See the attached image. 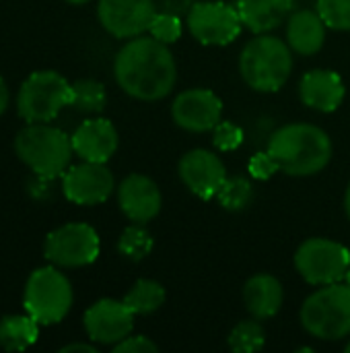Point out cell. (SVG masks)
I'll list each match as a JSON object with an SVG mask.
<instances>
[{
  "label": "cell",
  "instance_id": "obj_1",
  "mask_svg": "<svg viewBox=\"0 0 350 353\" xmlns=\"http://www.w3.org/2000/svg\"><path fill=\"white\" fill-rule=\"evenodd\" d=\"M113 74L124 93L140 101L167 97L177 81L175 58L167 43L153 35L132 37L113 60Z\"/></svg>",
  "mask_w": 350,
  "mask_h": 353
},
{
  "label": "cell",
  "instance_id": "obj_2",
  "mask_svg": "<svg viewBox=\"0 0 350 353\" xmlns=\"http://www.w3.org/2000/svg\"><path fill=\"white\" fill-rule=\"evenodd\" d=\"M332 139L316 124L291 122L276 128L268 141V153L278 168L297 178L320 174L332 159Z\"/></svg>",
  "mask_w": 350,
  "mask_h": 353
},
{
  "label": "cell",
  "instance_id": "obj_3",
  "mask_svg": "<svg viewBox=\"0 0 350 353\" xmlns=\"http://www.w3.org/2000/svg\"><path fill=\"white\" fill-rule=\"evenodd\" d=\"M239 72L254 91L274 93L293 72V50L276 35H256L239 54Z\"/></svg>",
  "mask_w": 350,
  "mask_h": 353
},
{
  "label": "cell",
  "instance_id": "obj_4",
  "mask_svg": "<svg viewBox=\"0 0 350 353\" xmlns=\"http://www.w3.org/2000/svg\"><path fill=\"white\" fill-rule=\"evenodd\" d=\"M14 151L19 159L41 180H54L64 176L72 159V139L45 122H33L23 128L14 139Z\"/></svg>",
  "mask_w": 350,
  "mask_h": 353
},
{
  "label": "cell",
  "instance_id": "obj_5",
  "mask_svg": "<svg viewBox=\"0 0 350 353\" xmlns=\"http://www.w3.org/2000/svg\"><path fill=\"white\" fill-rule=\"evenodd\" d=\"M303 329L322 341H340L350 335V285L330 283L316 290L299 312Z\"/></svg>",
  "mask_w": 350,
  "mask_h": 353
},
{
  "label": "cell",
  "instance_id": "obj_6",
  "mask_svg": "<svg viewBox=\"0 0 350 353\" xmlns=\"http://www.w3.org/2000/svg\"><path fill=\"white\" fill-rule=\"evenodd\" d=\"M72 285L68 277L54 267H43L31 273L25 285L23 306L29 316H33L39 325L50 327L64 321V316L72 308Z\"/></svg>",
  "mask_w": 350,
  "mask_h": 353
},
{
  "label": "cell",
  "instance_id": "obj_7",
  "mask_svg": "<svg viewBox=\"0 0 350 353\" xmlns=\"http://www.w3.org/2000/svg\"><path fill=\"white\" fill-rule=\"evenodd\" d=\"M66 105H72V85L56 70L33 72L17 95V112L27 122H50Z\"/></svg>",
  "mask_w": 350,
  "mask_h": 353
},
{
  "label": "cell",
  "instance_id": "obj_8",
  "mask_svg": "<svg viewBox=\"0 0 350 353\" xmlns=\"http://www.w3.org/2000/svg\"><path fill=\"white\" fill-rule=\"evenodd\" d=\"M349 265V248L330 238H307L295 252L297 273L316 288L342 281Z\"/></svg>",
  "mask_w": 350,
  "mask_h": 353
},
{
  "label": "cell",
  "instance_id": "obj_9",
  "mask_svg": "<svg viewBox=\"0 0 350 353\" xmlns=\"http://www.w3.org/2000/svg\"><path fill=\"white\" fill-rule=\"evenodd\" d=\"M186 23L192 37L202 46H229L243 29L237 6L223 0H204L192 4Z\"/></svg>",
  "mask_w": 350,
  "mask_h": 353
},
{
  "label": "cell",
  "instance_id": "obj_10",
  "mask_svg": "<svg viewBox=\"0 0 350 353\" xmlns=\"http://www.w3.org/2000/svg\"><path fill=\"white\" fill-rule=\"evenodd\" d=\"M99 236L87 223H66L45 238V259L62 269L87 267L99 256Z\"/></svg>",
  "mask_w": 350,
  "mask_h": 353
},
{
  "label": "cell",
  "instance_id": "obj_11",
  "mask_svg": "<svg viewBox=\"0 0 350 353\" xmlns=\"http://www.w3.org/2000/svg\"><path fill=\"white\" fill-rule=\"evenodd\" d=\"M155 14L153 0H99L97 4L101 27L118 39L144 35Z\"/></svg>",
  "mask_w": 350,
  "mask_h": 353
},
{
  "label": "cell",
  "instance_id": "obj_12",
  "mask_svg": "<svg viewBox=\"0 0 350 353\" xmlns=\"http://www.w3.org/2000/svg\"><path fill=\"white\" fill-rule=\"evenodd\" d=\"M113 188L116 180L105 163L83 161L68 168L62 176L64 196L74 205H101L111 196Z\"/></svg>",
  "mask_w": 350,
  "mask_h": 353
},
{
  "label": "cell",
  "instance_id": "obj_13",
  "mask_svg": "<svg viewBox=\"0 0 350 353\" xmlns=\"http://www.w3.org/2000/svg\"><path fill=\"white\" fill-rule=\"evenodd\" d=\"M221 116L223 101L210 89H186L171 103L173 122L188 132H208L221 122Z\"/></svg>",
  "mask_w": 350,
  "mask_h": 353
},
{
  "label": "cell",
  "instance_id": "obj_14",
  "mask_svg": "<svg viewBox=\"0 0 350 353\" xmlns=\"http://www.w3.org/2000/svg\"><path fill=\"white\" fill-rule=\"evenodd\" d=\"M134 312L124 304V300L103 298L95 302L85 312V331L91 341L101 345H116L134 329Z\"/></svg>",
  "mask_w": 350,
  "mask_h": 353
},
{
  "label": "cell",
  "instance_id": "obj_15",
  "mask_svg": "<svg viewBox=\"0 0 350 353\" xmlns=\"http://www.w3.org/2000/svg\"><path fill=\"white\" fill-rule=\"evenodd\" d=\"M179 178L186 184V188L202 199L210 201L217 199L223 182L227 180V168L221 161V157L206 149H192L188 151L177 165Z\"/></svg>",
  "mask_w": 350,
  "mask_h": 353
},
{
  "label": "cell",
  "instance_id": "obj_16",
  "mask_svg": "<svg viewBox=\"0 0 350 353\" xmlns=\"http://www.w3.org/2000/svg\"><path fill=\"white\" fill-rule=\"evenodd\" d=\"M118 205L132 223H149L161 211L159 186L144 174H130L118 186Z\"/></svg>",
  "mask_w": 350,
  "mask_h": 353
},
{
  "label": "cell",
  "instance_id": "obj_17",
  "mask_svg": "<svg viewBox=\"0 0 350 353\" xmlns=\"http://www.w3.org/2000/svg\"><path fill=\"white\" fill-rule=\"evenodd\" d=\"M70 139H72L74 153L83 161H95V163L109 161L120 145L116 126L105 118L85 120Z\"/></svg>",
  "mask_w": 350,
  "mask_h": 353
},
{
  "label": "cell",
  "instance_id": "obj_18",
  "mask_svg": "<svg viewBox=\"0 0 350 353\" xmlns=\"http://www.w3.org/2000/svg\"><path fill=\"white\" fill-rule=\"evenodd\" d=\"M344 95H347L344 83L340 74L334 70H324V68L309 70L303 74L299 83V99L303 101V105L322 114L336 112L342 105Z\"/></svg>",
  "mask_w": 350,
  "mask_h": 353
},
{
  "label": "cell",
  "instance_id": "obj_19",
  "mask_svg": "<svg viewBox=\"0 0 350 353\" xmlns=\"http://www.w3.org/2000/svg\"><path fill=\"white\" fill-rule=\"evenodd\" d=\"M243 302L248 312L258 321H268L276 316L285 302L283 283L268 273L252 275L243 285Z\"/></svg>",
  "mask_w": 350,
  "mask_h": 353
},
{
  "label": "cell",
  "instance_id": "obj_20",
  "mask_svg": "<svg viewBox=\"0 0 350 353\" xmlns=\"http://www.w3.org/2000/svg\"><path fill=\"white\" fill-rule=\"evenodd\" d=\"M326 27L318 10H295L287 19V43L299 56H314L324 48Z\"/></svg>",
  "mask_w": 350,
  "mask_h": 353
},
{
  "label": "cell",
  "instance_id": "obj_21",
  "mask_svg": "<svg viewBox=\"0 0 350 353\" xmlns=\"http://www.w3.org/2000/svg\"><path fill=\"white\" fill-rule=\"evenodd\" d=\"M243 27L254 35L270 33L281 27L295 8V0H237Z\"/></svg>",
  "mask_w": 350,
  "mask_h": 353
},
{
  "label": "cell",
  "instance_id": "obj_22",
  "mask_svg": "<svg viewBox=\"0 0 350 353\" xmlns=\"http://www.w3.org/2000/svg\"><path fill=\"white\" fill-rule=\"evenodd\" d=\"M39 323L29 314L4 316L0 321V347L6 352H23L37 341Z\"/></svg>",
  "mask_w": 350,
  "mask_h": 353
},
{
  "label": "cell",
  "instance_id": "obj_23",
  "mask_svg": "<svg viewBox=\"0 0 350 353\" xmlns=\"http://www.w3.org/2000/svg\"><path fill=\"white\" fill-rule=\"evenodd\" d=\"M165 288L155 281V279H138L128 294L124 296V304L136 314V316H144V314H153L157 312L163 304H165Z\"/></svg>",
  "mask_w": 350,
  "mask_h": 353
},
{
  "label": "cell",
  "instance_id": "obj_24",
  "mask_svg": "<svg viewBox=\"0 0 350 353\" xmlns=\"http://www.w3.org/2000/svg\"><path fill=\"white\" fill-rule=\"evenodd\" d=\"M266 343V331L258 319L252 316V321H241L233 327V331L227 337L229 350L235 353H254L262 350Z\"/></svg>",
  "mask_w": 350,
  "mask_h": 353
},
{
  "label": "cell",
  "instance_id": "obj_25",
  "mask_svg": "<svg viewBox=\"0 0 350 353\" xmlns=\"http://www.w3.org/2000/svg\"><path fill=\"white\" fill-rule=\"evenodd\" d=\"M217 201L225 211L239 213V211L248 209L250 203L254 201V184L243 176L227 178L217 194Z\"/></svg>",
  "mask_w": 350,
  "mask_h": 353
},
{
  "label": "cell",
  "instance_id": "obj_26",
  "mask_svg": "<svg viewBox=\"0 0 350 353\" xmlns=\"http://www.w3.org/2000/svg\"><path fill=\"white\" fill-rule=\"evenodd\" d=\"M153 246H155V240H153V236L144 230L142 223H132V225H128V228L122 232L120 240H118V252H120L124 259L134 261V263L146 259V256L153 252Z\"/></svg>",
  "mask_w": 350,
  "mask_h": 353
},
{
  "label": "cell",
  "instance_id": "obj_27",
  "mask_svg": "<svg viewBox=\"0 0 350 353\" xmlns=\"http://www.w3.org/2000/svg\"><path fill=\"white\" fill-rule=\"evenodd\" d=\"M107 101L105 87L95 79H78L72 83V105L85 114H99L103 112Z\"/></svg>",
  "mask_w": 350,
  "mask_h": 353
},
{
  "label": "cell",
  "instance_id": "obj_28",
  "mask_svg": "<svg viewBox=\"0 0 350 353\" xmlns=\"http://www.w3.org/2000/svg\"><path fill=\"white\" fill-rule=\"evenodd\" d=\"M316 10L334 31H350V0H318Z\"/></svg>",
  "mask_w": 350,
  "mask_h": 353
},
{
  "label": "cell",
  "instance_id": "obj_29",
  "mask_svg": "<svg viewBox=\"0 0 350 353\" xmlns=\"http://www.w3.org/2000/svg\"><path fill=\"white\" fill-rule=\"evenodd\" d=\"M182 31H184L182 19L177 14H171V12H157L151 27H149V33L167 46L175 43L182 37Z\"/></svg>",
  "mask_w": 350,
  "mask_h": 353
},
{
  "label": "cell",
  "instance_id": "obj_30",
  "mask_svg": "<svg viewBox=\"0 0 350 353\" xmlns=\"http://www.w3.org/2000/svg\"><path fill=\"white\" fill-rule=\"evenodd\" d=\"M243 143V130L233 122H219L212 128V145L219 151H235Z\"/></svg>",
  "mask_w": 350,
  "mask_h": 353
},
{
  "label": "cell",
  "instance_id": "obj_31",
  "mask_svg": "<svg viewBox=\"0 0 350 353\" xmlns=\"http://www.w3.org/2000/svg\"><path fill=\"white\" fill-rule=\"evenodd\" d=\"M278 170H281V168H278L276 159L268 153V149L256 153V155L250 159V163H248V172H250V176H252L254 180H270Z\"/></svg>",
  "mask_w": 350,
  "mask_h": 353
},
{
  "label": "cell",
  "instance_id": "obj_32",
  "mask_svg": "<svg viewBox=\"0 0 350 353\" xmlns=\"http://www.w3.org/2000/svg\"><path fill=\"white\" fill-rule=\"evenodd\" d=\"M159 345L144 335H128L113 345V353H157Z\"/></svg>",
  "mask_w": 350,
  "mask_h": 353
},
{
  "label": "cell",
  "instance_id": "obj_33",
  "mask_svg": "<svg viewBox=\"0 0 350 353\" xmlns=\"http://www.w3.org/2000/svg\"><path fill=\"white\" fill-rule=\"evenodd\" d=\"M60 352H62V353H74V352H80V353H97V350H95L93 345H87V343H70V345H66V347H62Z\"/></svg>",
  "mask_w": 350,
  "mask_h": 353
},
{
  "label": "cell",
  "instance_id": "obj_34",
  "mask_svg": "<svg viewBox=\"0 0 350 353\" xmlns=\"http://www.w3.org/2000/svg\"><path fill=\"white\" fill-rule=\"evenodd\" d=\"M6 108H8V87H6V83L0 79V114H4Z\"/></svg>",
  "mask_w": 350,
  "mask_h": 353
},
{
  "label": "cell",
  "instance_id": "obj_35",
  "mask_svg": "<svg viewBox=\"0 0 350 353\" xmlns=\"http://www.w3.org/2000/svg\"><path fill=\"white\" fill-rule=\"evenodd\" d=\"M344 211H347V215H349L350 219V184L349 188H347V192H344Z\"/></svg>",
  "mask_w": 350,
  "mask_h": 353
},
{
  "label": "cell",
  "instance_id": "obj_36",
  "mask_svg": "<svg viewBox=\"0 0 350 353\" xmlns=\"http://www.w3.org/2000/svg\"><path fill=\"white\" fill-rule=\"evenodd\" d=\"M66 2H70V4H87L89 0H66Z\"/></svg>",
  "mask_w": 350,
  "mask_h": 353
},
{
  "label": "cell",
  "instance_id": "obj_37",
  "mask_svg": "<svg viewBox=\"0 0 350 353\" xmlns=\"http://www.w3.org/2000/svg\"><path fill=\"white\" fill-rule=\"evenodd\" d=\"M344 283H349L350 285V265H349V271H347V275H344Z\"/></svg>",
  "mask_w": 350,
  "mask_h": 353
},
{
  "label": "cell",
  "instance_id": "obj_38",
  "mask_svg": "<svg viewBox=\"0 0 350 353\" xmlns=\"http://www.w3.org/2000/svg\"><path fill=\"white\" fill-rule=\"evenodd\" d=\"M344 352L350 353V341H349V343H347V347H344Z\"/></svg>",
  "mask_w": 350,
  "mask_h": 353
}]
</instances>
